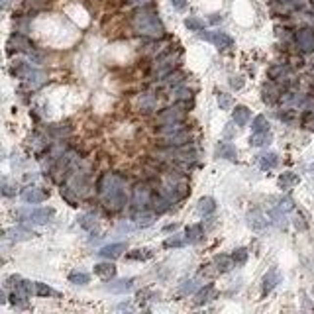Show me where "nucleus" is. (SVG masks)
Returning <instances> with one entry per match:
<instances>
[{
    "label": "nucleus",
    "instance_id": "obj_1",
    "mask_svg": "<svg viewBox=\"0 0 314 314\" xmlns=\"http://www.w3.org/2000/svg\"><path fill=\"white\" fill-rule=\"evenodd\" d=\"M96 193L102 197L104 206L110 208V210H120L124 206V202H126L124 181L118 175L104 173L96 183Z\"/></svg>",
    "mask_w": 314,
    "mask_h": 314
},
{
    "label": "nucleus",
    "instance_id": "obj_2",
    "mask_svg": "<svg viewBox=\"0 0 314 314\" xmlns=\"http://www.w3.org/2000/svg\"><path fill=\"white\" fill-rule=\"evenodd\" d=\"M132 24H134V30L137 34H141V36L155 38V40L165 36L163 22L159 20V16L153 14V12H137V14H134Z\"/></svg>",
    "mask_w": 314,
    "mask_h": 314
},
{
    "label": "nucleus",
    "instance_id": "obj_3",
    "mask_svg": "<svg viewBox=\"0 0 314 314\" xmlns=\"http://www.w3.org/2000/svg\"><path fill=\"white\" fill-rule=\"evenodd\" d=\"M199 38L204 40V42L214 44L218 49H228V47L234 45V40L226 32H218V30L216 32H199Z\"/></svg>",
    "mask_w": 314,
    "mask_h": 314
},
{
    "label": "nucleus",
    "instance_id": "obj_4",
    "mask_svg": "<svg viewBox=\"0 0 314 314\" xmlns=\"http://www.w3.org/2000/svg\"><path fill=\"white\" fill-rule=\"evenodd\" d=\"M296 45L304 51V53H312L314 51V30L312 28H300L294 34Z\"/></svg>",
    "mask_w": 314,
    "mask_h": 314
},
{
    "label": "nucleus",
    "instance_id": "obj_5",
    "mask_svg": "<svg viewBox=\"0 0 314 314\" xmlns=\"http://www.w3.org/2000/svg\"><path fill=\"white\" fill-rule=\"evenodd\" d=\"M151 189L145 185V183H139V185H135V189H134V199H132V202H134V206L135 208H145L147 204H151Z\"/></svg>",
    "mask_w": 314,
    "mask_h": 314
},
{
    "label": "nucleus",
    "instance_id": "obj_6",
    "mask_svg": "<svg viewBox=\"0 0 314 314\" xmlns=\"http://www.w3.org/2000/svg\"><path fill=\"white\" fill-rule=\"evenodd\" d=\"M185 114H187L185 104H177V106H171V108H165L163 112H159V114H157V120L165 122V124H169V122H183Z\"/></svg>",
    "mask_w": 314,
    "mask_h": 314
},
{
    "label": "nucleus",
    "instance_id": "obj_7",
    "mask_svg": "<svg viewBox=\"0 0 314 314\" xmlns=\"http://www.w3.org/2000/svg\"><path fill=\"white\" fill-rule=\"evenodd\" d=\"M47 197H49V193H45V191L40 189V187H26V189L22 191V199H24V202H28V204H40V202H44Z\"/></svg>",
    "mask_w": 314,
    "mask_h": 314
},
{
    "label": "nucleus",
    "instance_id": "obj_8",
    "mask_svg": "<svg viewBox=\"0 0 314 314\" xmlns=\"http://www.w3.org/2000/svg\"><path fill=\"white\" fill-rule=\"evenodd\" d=\"M281 283V273H279V269H269L265 275H263V281H261V292L263 294H269L277 285Z\"/></svg>",
    "mask_w": 314,
    "mask_h": 314
},
{
    "label": "nucleus",
    "instance_id": "obj_9",
    "mask_svg": "<svg viewBox=\"0 0 314 314\" xmlns=\"http://www.w3.org/2000/svg\"><path fill=\"white\" fill-rule=\"evenodd\" d=\"M8 47L16 49V51H28V53L34 51V44L26 36H22V34H12L10 40H8Z\"/></svg>",
    "mask_w": 314,
    "mask_h": 314
},
{
    "label": "nucleus",
    "instance_id": "obj_10",
    "mask_svg": "<svg viewBox=\"0 0 314 314\" xmlns=\"http://www.w3.org/2000/svg\"><path fill=\"white\" fill-rule=\"evenodd\" d=\"M267 224H269V220L263 216L261 210H251V212L247 214V226H249L253 232H263V230L267 228Z\"/></svg>",
    "mask_w": 314,
    "mask_h": 314
},
{
    "label": "nucleus",
    "instance_id": "obj_11",
    "mask_svg": "<svg viewBox=\"0 0 314 314\" xmlns=\"http://www.w3.org/2000/svg\"><path fill=\"white\" fill-rule=\"evenodd\" d=\"M53 216H55V210H53V208H38V210H32V212L28 214L30 222H34V224H47Z\"/></svg>",
    "mask_w": 314,
    "mask_h": 314
},
{
    "label": "nucleus",
    "instance_id": "obj_12",
    "mask_svg": "<svg viewBox=\"0 0 314 314\" xmlns=\"http://www.w3.org/2000/svg\"><path fill=\"white\" fill-rule=\"evenodd\" d=\"M124 251H126V244H124V242H118V244L104 246V247L98 251V255H100V257H106V259H116V257H120Z\"/></svg>",
    "mask_w": 314,
    "mask_h": 314
},
{
    "label": "nucleus",
    "instance_id": "obj_13",
    "mask_svg": "<svg viewBox=\"0 0 314 314\" xmlns=\"http://www.w3.org/2000/svg\"><path fill=\"white\" fill-rule=\"evenodd\" d=\"M216 157H222V159H228V161H236L238 151L232 143H218L216 145Z\"/></svg>",
    "mask_w": 314,
    "mask_h": 314
},
{
    "label": "nucleus",
    "instance_id": "obj_14",
    "mask_svg": "<svg viewBox=\"0 0 314 314\" xmlns=\"http://www.w3.org/2000/svg\"><path fill=\"white\" fill-rule=\"evenodd\" d=\"M232 118H234V122H236L238 126H246V124L249 122V118H251V110H249L247 106L240 104V106H236V108H234Z\"/></svg>",
    "mask_w": 314,
    "mask_h": 314
},
{
    "label": "nucleus",
    "instance_id": "obj_15",
    "mask_svg": "<svg viewBox=\"0 0 314 314\" xmlns=\"http://www.w3.org/2000/svg\"><path fill=\"white\" fill-rule=\"evenodd\" d=\"M94 273L96 277H100L102 281H110L114 275H116V267L108 261V263H96L94 265Z\"/></svg>",
    "mask_w": 314,
    "mask_h": 314
},
{
    "label": "nucleus",
    "instance_id": "obj_16",
    "mask_svg": "<svg viewBox=\"0 0 314 314\" xmlns=\"http://www.w3.org/2000/svg\"><path fill=\"white\" fill-rule=\"evenodd\" d=\"M134 287V279L130 277V279H120V281H114V283H110V285H106V289L110 291V292H128L130 289Z\"/></svg>",
    "mask_w": 314,
    "mask_h": 314
},
{
    "label": "nucleus",
    "instance_id": "obj_17",
    "mask_svg": "<svg viewBox=\"0 0 314 314\" xmlns=\"http://www.w3.org/2000/svg\"><path fill=\"white\" fill-rule=\"evenodd\" d=\"M234 257H230V255H224V253H218L216 257H214V265L218 267V271L220 273H228L232 267H234Z\"/></svg>",
    "mask_w": 314,
    "mask_h": 314
},
{
    "label": "nucleus",
    "instance_id": "obj_18",
    "mask_svg": "<svg viewBox=\"0 0 314 314\" xmlns=\"http://www.w3.org/2000/svg\"><path fill=\"white\" fill-rule=\"evenodd\" d=\"M216 296V289H214V285H206L204 289H201L199 292H197V298H195V302L201 306V304H206L208 300H212Z\"/></svg>",
    "mask_w": 314,
    "mask_h": 314
},
{
    "label": "nucleus",
    "instance_id": "obj_19",
    "mask_svg": "<svg viewBox=\"0 0 314 314\" xmlns=\"http://www.w3.org/2000/svg\"><path fill=\"white\" fill-rule=\"evenodd\" d=\"M169 204H171V201L167 199V197H163L161 193L159 195H153L151 197V206H153V212H157V214H161V212H165L167 208H169Z\"/></svg>",
    "mask_w": 314,
    "mask_h": 314
},
{
    "label": "nucleus",
    "instance_id": "obj_20",
    "mask_svg": "<svg viewBox=\"0 0 314 314\" xmlns=\"http://www.w3.org/2000/svg\"><path fill=\"white\" fill-rule=\"evenodd\" d=\"M189 139H191V134L187 132V130H183V132H179V134H175V135H169L165 141H167V145L169 147H181V145H187L189 143Z\"/></svg>",
    "mask_w": 314,
    "mask_h": 314
},
{
    "label": "nucleus",
    "instance_id": "obj_21",
    "mask_svg": "<svg viewBox=\"0 0 314 314\" xmlns=\"http://www.w3.org/2000/svg\"><path fill=\"white\" fill-rule=\"evenodd\" d=\"M202 236H204V232H202V226H201V224H193V226H189L187 232H185V238H187L189 244H199V242L202 240Z\"/></svg>",
    "mask_w": 314,
    "mask_h": 314
},
{
    "label": "nucleus",
    "instance_id": "obj_22",
    "mask_svg": "<svg viewBox=\"0 0 314 314\" xmlns=\"http://www.w3.org/2000/svg\"><path fill=\"white\" fill-rule=\"evenodd\" d=\"M185 130V124L183 122H169L167 126H161V128H157V134L159 135H175V134H179V132H183Z\"/></svg>",
    "mask_w": 314,
    "mask_h": 314
},
{
    "label": "nucleus",
    "instance_id": "obj_23",
    "mask_svg": "<svg viewBox=\"0 0 314 314\" xmlns=\"http://www.w3.org/2000/svg\"><path fill=\"white\" fill-rule=\"evenodd\" d=\"M257 163H259L261 169H273L279 163V155L277 153H263V155H259Z\"/></svg>",
    "mask_w": 314,
    "mask_h": 314
},
{
    "label": "nucleus",
    "instance_id": "obj_24",
    "mask_svg": "<svg viewBox=\"0 0 314 314\" xmlns=\"http://www.w3.org/2000/svg\"><path fill=\"white\" fill-rule=\"evenodd\" d=\"M199 212L202 214V216H208V214H212L214 210H216V201L212 199V197H202L201 201H199Z\"/></svg>",
    "mask_w": 314,
    "mask_h": 314
},
{
    "label": "nucleus",
    "instance_id": "obj_25",
    "mask_svg": "<svg viewBox=\"0 0 314 314\" xmlns=\"http://www.w3.org/2000/svg\"><path fill=\"white\" fill-rule=\"evenodd\" d=\"M249 143L253 147H263L271 143V134L269 132H253V135L249 137Z\"/></svg>",
    "mask_w": 314,
    "mask_h": 314
},
{
    "label": "nucleus",
    "instance_id": "obj_26",
    "mask_svg": "<svg viewBox=\"0 0 314 314\" xmlns=\"http://www.w3.org/2000/svg\"><path fill=\"white\" fill-rule=\"evenodd\" d=\"M298 183H300L298 175H296V173H291V171H287V173H283V175L279 177V187H281V189H292V187L298 185Z\"/></svg>",
    "mask_w": 314,
    "mask_h": 314
},
{
    "label": "nucleus",
    "instance_id": "obj_27",
    "mask_svg": "<svg viewBox=\"0 0 314 314\" xmlns=\"http://www.w3.org/2000/svg\"><path fill=\"white\" fill-rule=\"evenodd\" d=\"M153 218H155V216H153L151 212H139V214L134 216L137 228H147V226H151V224H153Z\"/></svg>",
    "mask_w": 314,
    "mask_h": 314
},
{
    "label": "nucleus",
    "instance_id": "obj_28",
    "mask_svg": "<svg viewBox=\"0 0 314 314\" xmlns=\"http://www.w3.org/2000/svg\"><path fill=\"white\" fill-rule=\"evenodd\" d=\"M251 130L253 132H269V122H267V118L265 116H255L253 118V122H251Z\"/></svg>",
    "mask_w": 314,
    "mask_h": 314
},
{
    "label": "nucleus",
    "instance_id": "obj_29",
    "mask_svg": "<svg viewBox=\"0 0 314 314\" xmlns=\"http://www.w3.org/2000/svg\"><path fill=\"white\" fill-rule=\"evenodd\" d=\"M61 197L67 201L69 206H79V197L73 195V189H71V187H61Z\"/></svg>",
    "mask_w": 314,
    "mask_h": 314
},
{
    "label": "nucleus",
    "instance_id": "obj_30",
    "mask_svg": "<svg viewBox=\"0 0 314 314\" xmlns=\"http://www.w3.org/2000/svg\"><path fill=\"white\" fill-rule=\"evenodd\" d=\"M277 96H279V94H277V90L273 89V85H265V87H263V96H261V98H263L265 104H273Z\"/></svg>",
    "mask_w": 314,
    "mask_h": 314
},
{
    "label": "nucleus",
    "instance_id": "obj_31",
    "mask_svg": "<svg viewBox=\"0 0 314 314\" xmlns=\"http://www.w3.org/2000/svg\"><path fill=\"white\" fill-rule=\"evenodd\" d=\"M218 106H220V110H230V108L234 106V98H232V94H228V92H220V94H218Z\"/></svg>",
    "mask_w": 314,
    "mask_h": 314
},
{
    "label": "nucleus",
    "instance_id": "obj_32",
    "mask_svg": "<svg viewBox=\"0 0 314 314\" xmlns=\"http://www.w3.org/2000/svg\"><path fill=\"white\" fill-rule=\"evenodd\" d=\"M153 106H155V98L147 92V94H141V98H139V108H141V112H149V110H153Z\"/></svg>",
    "mask_w": 314,
    "mask_h": 314
},
{
    "label": "nucleus",
    "instance_id": "obj_33",
    "mask_svg": "<svg viewBox=\"0 0 314 314\" xmlns=\"http://www.w3.org/2000/svg\"><path fill=\"white\" fill-rule=\"evenodd\" d=\"M269 216H271V220L279 226V228H285L287 226V218H285V210H281V208H277V210H271L269 212Z\"/></svg>",
    "mask_w": 314,
    "mask_h": 314
},
{
    "label": "nucleus",
    "instance_id": "obj_34",
    "mask_svg": "<svg viewBox=\"0 0 314 314\" xmlns=\"http://www.w3.org/2000/svg\"><path fill=\"white\" fill-rule=\"evenodd\" d=\"M287 73H289V69L283 67V65H277V67H271V69H269V77H271V79H277V81H283V79L287 77Z\"/></svg>",
    "mask_w": 314,
    "mask_h": 314
},
{
    "label": "nucleus",
    "instance_id": "obj_35",
    "mask_svg": "<svg viewBox=\"0 0 314 314\" xmlns=\"http://www.w3.org/2000/svg\"><path fill=\"white\" fill-rule=\"evenodd\" d=\"M183 79H185V75H183L181 71H177V73H169V75L163 79V85H167V87H175V85H179Z\"/></svg>",
    "mask_w": 314,
    "mask_h": 314
},
{
    "label": "nucleus",
    "instance_id": "obj_36",
    "mask_svg": "<svg viewBox=\"0 0 314 314\" xmlns=\"http://www.w3.org/2000/svg\"><path fill=\"white\" fill-rule=\"evenodd\" d=\"M77 220H79V226L85 228V230H94V228H96V220H94L92 216H89V214H83V216H79Z\"/></svg>",
    "mask_w": 314,
    "mask_h": 314
},
{
    "label": "nucleus",
    "instance_id": "obj_37",
    "mask_svg": "<svg viewBox=\"0 0 314 314\" xmlns=\"http://www.w3.org/2000/svg\"><path fill=\"white\" fill-rule=\"evenodd\" d=\"M185 26H187L189 30H193V32H202V30H204V22L199 20V18H187V20H185Z\"/></svg>",
    "mask_w": 314,
    "mask_h": 314
},
{
    "label": "nucleus",
    "instance_id": "obj_38",
    "mask_svg": "<svg viewBox=\"0 0 314 314\" xmlns=\"http://www.w3.org/2000/svg\"><path fill=\"white\" fill-rule=\"evenodd\" d=\"M12 234H14L12 240H18V242H20V240H30V238L34 236V232H30L28 228H14Z\"/></svg>",
    "mask_w": 314,
    "mask_h": 314
},
{
    "label": "nucleus",
    "instance_id": "obj_39",
    "mask_svg": "<svg viewBox=\"0 0 314 314\" xmlns=\"http://www.w3.org/2000/svg\"><path fill=\"white\" fill-rule=\"evenodd\" d=\"M153 253L149 251V249H135V251H132V253H128V259H137V261H145V259H149Z\"/></svg>",
    "mask_w": 314,
    "mask_h": 314
},
{
    "label": "nucleus",
    "instance_id": "obj_40",
    "mask_svg": "<svg viewBox=\"0 0 314 314\" xmlns=\"http://www.w3.org/2000/svg\"><path fill=\"white\" fill-rule=\"evenodd\" d=\"M69 281H71L73 285H87V283L90 281V277H89L87 273H71V275H69Z\"/></svg>",
    "mask_w": 314,
    "mask_h": 314
},
{
    "label": "nucleus",
    "instance_id": "obj_41",
    "mask_svg": "<svg viewBox=\"0 0 314 314\" xmlns=\"http://www.w3.org/2000/svg\"><path fill=\"white\" fill-rule=\"evenodd\" d=\"M234 261H236V265H244L246 261H247V249L246 247H238L236 251H234Z\"/></svg>",
    "mask_w": 314,
    "mask_h": 314
},
{
    "label": "nucleus",
    "instance_id": "obj_42",
    "mask_svg": "<svg viewBox=\"0 0 314 314\" xmlns=\"http://www.w3.org/2000/svg\"><path fill=\"white\" fill-rule=\"evenodd\" d=\"M302 126L306 130H314V110H306L302 114Z\"/></svg>",
    "mask_w": 314,
    "mask_h": 314
},
{
    "label": "nucleus",
    "instance_id": "obj_43",
    "mask_svg": "<svg viewBox=\"0 0 314 314\" xmlns=\"http://www.w3.org/2000/svg\"><path fill=\"white\" fill-rule=\"evenodd\" d=\"M36 294H38V296H51V294H55V292H53L51 287H47L45 283H36Z\"/></svg>",
    "mask_w": 314,
    "mask_h": 314
},
{
    "label": "nucleus",
    "instance_id": "obj_44",
    "mask_svg": "<svg viewBox=\"0 0 314 314\" xmlns=\"http://www.w3.org/2000/svg\"><path fill=\"white\" fill-rule=\"evenodd\" d=\"M210 267H212V265H202V269L199 271V277H206V279H210V277H214L216 273H220L216 265H214V269H210Z\"/></svg>",
    "mask_w": 314,
    "mask_h": 314
},
{
    "label": "nucleus",
    "instance_id": "obj_45",
    "mask_svg": "<svg viewBox=\"0 0 314 314\" xmlns=\"http://www.w3.org/2000/svg\"><path fill=\"white\" fill-rule=\"evenodd\" d=\"M185 242H187V238L183 240L179 236H173V238L165 240V247H181V246H185Z\"/></svg>",
    "mask_w": 314,
    "mask_h": 314
},
{
    "label": "nucleus",
    "instance_id": "obj_46",
    "mask_svg": "<svg viewBox=\"0 0 314 314\" xmlns=\"http://www.w3.org/2000/svg\"><path fill=\"white\" fill-rule=\"evenodd\" d=\"M181 291H183L185 294H191V292H195V291H197V281H195V279H191V281H185V283L181 285Z\"/></svg>",
    "mask_w": 314,
    "mask_h": 314
},
{
    "label": "nucleus",
    "instance_id": "obj_47",
    "mask_svg": "<svg viewBox=\"0 0 314 314\" xmlns=\"http://www.w3.org/2000/svg\"><path fill=\"white\" fill-rule=\"evenodd\" d=\"M230 87L236 89V90H240V89L244 87V79H242V77H232V79H230Z\"/></svg>",
    "mask_w": 314,
    "mask_h": 314
},
{
    "label": "nucleus",
    "instance_id": "obj_48",
    "mask_svg": "<svg viewBox=\"0 0 314 314\" xmlns=\"http://www.w3.org/2000/svg\"><path fill=\"white\" fill-rule=\"evenodd\" d=\"M279 208L287 212V210H292V208H294V204H292V201H291V199H283V201H281V204H279Z\"/></svg>",
    "mask_w": 314,
    "mask_h": 314
},
{
    "label": "nucleus",
    "instance_id": "obj_49",
    "mask_svg": "<svg viewBox=\"0 0 314 314\" xmlns=\"http://www.w3.org/2000/svg\"><path fill=\"white\" fill-rule=\"evenodd\" d=\"M187 2H189V0H171V4H173L175 10H185V8H187Z\"/></svg>",
    "mask_w": 314,
    "mask_h": 314
},
{
    "label": "nucleus",
    "instance_id": "obj_50",
    "mask_svg": "<svg viewBox=\"0 0 314 314\" xmlns=\"http://www.w3.org/2000/svg\"><path fill=\"white\" fill-rule=\"evenodd\" d=\"M175 94H177V98H191V90H187V89H177L175 90Z\"/></svg>",
    "mask_w": 314,
    "mask_h": 314
},
{
    "label": "nucleus",
    "instance_id": "obj_51",
    "mask_svg": "<svg viewBox=\"0 0 314 314\" xmlns=\"http://www.w3.org/2000/svg\"><path fill=\"white\" fill-rule=\"evenodd\" d=\"M130 4H134V6H149L153 0H128Z\"/></svg>",
    "mask_w": 314,
    "mask_h": 314
},
{
    "label": "nucleus",
    "instance_id": "obj_52",
    "mask_svg": "<svg viewBox=\"0 0 314 314\" xmlns=\"http://www.w3.org/2000/svg\"><path fill=\"white\" fill-rule=\"evenodd\" d=\"M71 132V128L67 126V128H51V134H55V135H65V134H69Z\"/></svg>",
    "mask_w": 314,
    "mask_h": 314
},
{
    "label": "nucleus",
    "instance_id": "obj_53",
    "mask_svg": "<svg viewBox=\"0 0 314 314\" xmlns=\"http://www.w3.org/2000/svg\"><path fill=\"white\" fill-rule=\"evenodd\" d=\"M234 124H236V122H234ZM234 124H228V128L224 130V135H226V137H234V135H236V132H234V128H232Z\"/></svg>",
    "mask_w": 314,
    "mask_h": 314
},
{
    "label": "nucleus",
    "instance_id": "obj_54",
    "mask_svg": "<svg viewBox=\"0 0 314 314\" xmlns=\"http://www.w3.org/2000/svg\"><path fill=\"white\" fill-rule=\"evenodd\" d=\"M4 195H6V197H10V195H14V191H12V187H10V185H8L6 181H4Z\"/></svg>",
    "mask_w": 314,
    "mask_h": 314
},
{
    "label": "nucleus",
    "instance_id": "obj_55",
    "mask_svg": "<svg viewBox=\"0 0 314 314\" xmlns=\"http://www.w3.org/2000/svg\"><path fill=\"white\" fill-rule=\"evenodd\" d=\"M0 304H6V294H4V291L0 292Z\"/></svg>",
    "mask_w": 314,
    "mask_h": 314
},
{
    "label": "nucleus",
    "instance_id": "obj_56",
    "mask_svg": "<svg viewBox=\"0 0 314 314\" xmlns=\"http://www.w3.org/2000/svg\"><path fill=\"white\" fill-rule=\"evenodd\" d=\"M8 4H10V0H2V8H6Z\"/></svg>",
    "mask_w": 314,
    "mask_h": 314
}]
</instances>
